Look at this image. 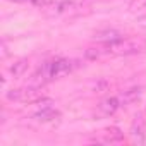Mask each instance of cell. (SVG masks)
<instances>
[{"mask_svg":"<svg viewBox=\"0 0 146 146\" xmlns=\"http://www.w3.org/2000/svg\"><path fill=\"white\" fill-rule=\"evenodd\" d=\"M70 70H72V62L67 60V58H52V60H46L36 70L35 83L41 86V84H45L48 81H53V79H58V78L69 74Z\"/></svg>","mask_w":146,"mask_h":146,"instance_id":"obj_1","label":"cell"},{"mask_svg":"<svg viewBox=\"0 0 146 146\" xmlns=\"http://www.w3.org/2000/svg\"><path fill=\"white\" fill-rule=\"evenodd\" d=\"M107 55H136L146 50V40L143 38H120L112 43H105Z\"/></svg>","mask_w":146,"mask_h":146,"instance_id":"obj_2","label":"cell"},{"mask_svg":"<svg viewBox=\"0 0 146 146\" xmlns=\"http://www.w3.org/2000/svg\"><path fill=\"white\" fill-rule=\"evenodd\" d=\"M7 100L9 102H17V103H35L40 98H43V91L40 84L35 86H26V88H17L7 91Z\"/></svg>","mask_w":146,"mask_h":146,"instance_id":"obj_3","label":"cell"},{"mask_svg":"<svg viewBox=\"0 0 146 146\" xmlns=\"http://www.w3.org/2000/svg\"><path fill=\"white\" fill-rule=\"evenodd\" d=\"M120 107H122L120 98H119V96H110V98H105V100L98 105V113H100L102 117H110V115H113Z\"/></svg>","mask_w":146,"mask_h":146,"instance_id":"obj_4","label":"cell"},{"mask_svg":"<svg viewBox=\"0 0 146 146\" xmlns=\"http://www.w3.org/2000/svg\"><path fill=\"white\" fill-rule=\"evenodd\" d=\"M144 119L143 115H136L134 120H132V125H131V137L134 143L137 144H144L146 141V134H144Z\"/></svg>","mask_w":146,"mask_h":146,"instance_id":"obj_5","label":"cell"},{"mask_svg":"<svg viewBox=\"0 0 146 146\" xmlns=\"http://www.w3.org/2000/svg\"><path fill=\"white\" fill-rule=\"evenodd\" d=\"M84 4V0H60L53 5V12L55 14H67V12H72L76 9H81Z\"/></svg>","mask_w":146,"mask_h":146,"instance_id":"obj_6","label":"cell"},{"mask_svg":"<svg viewBox=\"0 0 146 146\" xmlns=\"http://www.w3.org/2000/svg\"><path fill=\"white\" fill-rule=\"evenodd\" d=\"M102 143H122L124 141V132L119 129V127H115V125H112V127H107V129H103L102 131V139H100Z\"/></svg>","mask_w":146,"mask_h":146,"instance_id":"obj_7","label":"cell"},{"mask_svg":"<svg viewBox=\"0 0 146 146\" xmlns=\"http://www.w3.org/2000/svg\"><path fill=\"white\" fill-rule=\"evenodd\" d=\"M60 117V112L55 108V107H43V108H38V112L33 115L35 120L38 122H50L53 119Z\"/></svg>","mask_w":146,"mask_h":146,"instance_id":"obj_8","label":"cell"},{"mask_svg":"<svg viewBox=\"0 0 146 146\" xmlns=\"http://www.w3.org/2000/svg\"><path fill=\"white\" fill-rule=\"evenodd\" d=\"M120 38H122V35L117 29H102V31L95 33V40H98L102 43H112V41H117Z\"/></svg>","mask_w":146,"mask_h":146,"instance_id":"obj_9","label":"cell"},{"mask_svg":"<svg viewBox=\"0 0 146 146\" xmlns=\"http://www.w3.org/2000/svg\"><path fill=\"white\" fill-rule=\"evenodd\" d=\"M139 96H141V88H131V90L124 91L119 98H120V103H122V105H127V103L136 102Z\"/></svg>","mask_w":146,"mask_h":146,"instance_id":"obj_10","label":"cell"},{"mask_svg":"<svg viewBox=\"0 0 146 146\" xmlns=\"http://www.w3.org/2000/svg\"><path fill=\"white\" fill-rule=\"evenodd\" d=\"M28 69V60H17V62H14L12 65H11V74L14 76V78H19V76H23L24 74V70Z\"/></svg>","mask_w":146,"mask_h":146,"instance_id":"obj_11","label":"cell"},{"mask_svg":"<svg viewBox=\"0 0 146 146\" xmlns=\"http://www.w3.org/2000/svg\"><path fill=\"white\" fill-rule=\"evenodd\" d=\"M131 12H141L146 11V0H132L131 5H129Z\"/></svg>","mask_w":146,"mask_h":146,"instance_id":"obj_12","label":"cell"},{"mask_svg":"<svg viewBox=\"0 0 146 146\" xmlns=\"http://www.w3.org/2000/svg\"><path fill=\"white\" fill-rule=\"evenodd\" d=\"M29 2H31L33 5H36V7H45L50 0H29Z\"/></svg>","mask_w":146,"mask_h":146,"instance_id":"obj_13","label":"cell"},{"mask_svg":"<svg viewBox=\"0 0 146 146\" xmlns=\"http://www.w3.org/2000/svg\"><path fill=\"white\" fill-rule=\"evenodd\" d=\"M137 23H139V26H141V28H146V16H144V17H139V21H137Z\"/></svg>","mask_w":146,"mask_h":146,"instance_id":"obj_14","label":"cell"},{"mask_svg":"<svg viewBox=\"0 0 146 146\" xmlns=\"http://www.w3.org/2000/svg\"><path fill=\"white\" fill-rule=\"evenodd\" d=\"M11 2H16V4H21V2H26V0H11Z\"/></svg>","mask_w":146,"mask_h":146,"instance_id":"obj_15","label":"cell"}]
</instances>
